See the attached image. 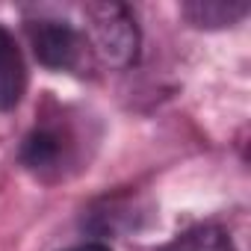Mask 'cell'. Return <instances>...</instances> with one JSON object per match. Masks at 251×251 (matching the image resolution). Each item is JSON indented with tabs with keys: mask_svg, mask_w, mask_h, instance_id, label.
Returning <instances> with one entry per match:
<instances>
[{
	"mask_svg": "<svg viewBox=\"0 0 251 251\" xmlns=\"http://www.w3.org/2000/svg\"><path fill=\"white\" fill-rule=\"evenodd\" d=\"M86 45L92 50L115 65V68H127L136 62L139 53V30L136 18L127 6L121 3H86Z\"/></svg>",
	"mask_w": 251,
	"mask_h": 251,
	"instance_id": "obj_1",
	"label": "cell"
},
{
	"mask_svg": "<svg viewBox=\"0 0 251 251\" xmlns=\"http://www.w3.org/2000/svg\"><path fill=\"white\" fill-rule=\"evenodd\" d=\"M27 36H30L36 59L53 71L80 68V62L86 56V39L68 21H56V18L27 21Z\"/></svg>",
	"mask_w": 251,
	"mask_h": 251,
	"instance_id": "obj_2",
	"label": "cell"
},
{
	"mask_svg": "<svg viewBox=\"0 0 251 251\" xmlns=\"http://www.w3.org/2000/svg\"><path fill=\"white\" fill-rule=\"evenodd\" d=\"M71 154H74V142L65 127H59V124H39L24 139L21 163L39 177H59L62 169L71 163Z\"/></svg>",
	"mask_w": 251,
	"mask_h": 251,
	"instance_id": "obj_3",
	"label": "cell"
},
{
	"mask_svg": "<svg viewBox=\"0 0 251 251\" xmlns=\"http://www.w3.org/2000/svg\"><path fill=\"white\" fill-rule=\"evenodd\" d=\"M27 89V65L15 36L0 27V112H9L21 103Z\"/></svg>",
	"mask_w": 251,
	"mask_h": 251,
	"instance_id": "obj_4",
	"label": "cell"
},
{
	"mask_svg": "<svg viewBox=\"0 0 251 251\" xmlns=\"http://www.w3.org/2000/svg\"><path fill=\"white\" fill-rule=\"evenodd\" d=\"M248 3H225V0H195L183 6V15L195 27H230L239 18H245Z\"/></svg>",
	"mask_w": 251,
	"mask_h": 251,
	"instance_id": "obj_5",
	"label": "cell"
},
{
	"mask_svg": "<svg viewBox=\"0 0 251 251\" xmlns=\"http://www.w3.org/2000/svg\"><path fill=\"white\" fill-rule=\"evenodd\" d=\"M71 251H109L106 245H98V242H92V245H80V248H71Z\"/></svg>",
	"mask_w": 251,
	"mask_h": 251,
	"instance_id": "obj_6",
	"label": "cell"
}]
</instances>
